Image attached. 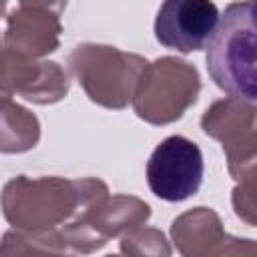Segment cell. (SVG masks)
<instances>
[{
    "label": "cell",
    "instance_id": "6da1fadb",
    "mask_svg": "<svg viewBox=\"0 0 257 257\" xmlns=\"http://www.w3.org/2000/svg\"><path fill=\"white\" fill-rule=\"evenodd\" d=\"M108 197L100 179H62L18 175L10 179L0 195L6 221L20 231L44 233L64 227Z\"/></svg>",
    "mask_w": 257,
    "mask_h": 257
},
{
    "label": "cell",
    "instance_id": "7a4b0ae2",
    "mask_svg": "<svg viewBox=\"0 0 257 257\" xmlns=\"http://www.w3.org/2000/svg\"><path fill=\"white\" fill-rule=\"evenodd\" d=\"M255 46V0L229 4L205 46L213 82L229 96L247 102L257 98Z\"/></svg>",
    "mask_w": 257,
    "mask_h": 257
},
{
    "label": "cell",
    "instance_id": "3957f363",
    "mask_svg": "<svg viewBox=\"0 0 257 257\" xmlns=\"http://www.w3.org/2000/svg\"><path fill=\"white\" fill-rule=\"evenodd\" d=\"M149 62L133 52L108 44L84 42L68 54L70 72L88 98L104 108L120 110L133 100L139 78Z\"/></svg>",
    "mask_w": 257,
    "mask_h": 257
},
{
    "label": "cell",
    "instance_id": "277c9868",
    "mask_svg": "<svg viewBox=\"0 0 257 257\" xmlns=\"http://www.w3.org/2000/svg\"><path fill=\"white\" fill-rule=\"evenodd\" d=\"M201 90L199 72L193 64L175 56L149 62L133 94L135 114L149 124H171L197 102Z\"/></svg>",
    "mask_w": 257,
    "mask_h": 257
},
{
    "label": "cell",
    "instance_id": "5b68a950",
    "mask_svg": "<svg viewBox=\"0 0 257 257\" xmlns=\"http://www.w3.org/2000/svg\"><path fill=\"white\" fill-rule=\"evenodd\" d=\"M205 173L203 153L197 143L183 135L163 139L149 157L147 183L155 197L181 203L201 189Z\"/></svg>",
    "mask_w": 257,
    "mask_h": 257
},
{
    "label": "cell",
    "instance_id": "8992f818",
    "mask_svg": "<svg viewBox=\"0 0 257 257\" xmlns=\"http://www.w3.org/2000/svg\"><path fill=\"white\" fill-rule=\"evenodd\" d=\"M201 128L223 143L229 173L235 181L255 177V102L233 96L217 100L203 114Z\"/></svg>",
    "mask_w": 257,
    "mask_h": 257
},
{
    "label": "cell",
    "instance_id": "52a82bcc",
    "mask_svg": "<svg viewBox=\"0 0 257 257\" xmlns=\"http://www.w3.org/2000/svg\"><path fill=\"white\" fill-rule=\"evenodd\" d=\"M219 22L213 0H163L155 18L157 40L177 52L203 50Z\"/></svg>",
    "mask_w": 257,
    "mask_h": 257
},
{
    "label": "cell",
    "instance_id": "ba28073f",
    "mask_svg": "<svg viewBox=\"0 0 257 257\" xmlns=\"http://www.w3.org/2000/svg\"><path fill=\"white\" fill-rule=\"evenodd\" d=\"M171 237L177 245V251L187 257L231 253L253 255L257 251L251 239H237L227 235L219 215L207 207H197L177 217L171 225Z\"/></svg>",
    "mask_w": 257,
    "mask_h": 257
},
{
    "label": "cell",
    "instance_id": "9c48e42d",
    "mask_svg": "<svg viewBox=\"0 0 257 257\" xmlns=\"http://www.w3.org/2000/svg\"><path fill=\"white\" fill-rule=\"evenodd\" d=\"M62 24L56 12L38 6H18L6 16L4 48L42 58L60 44Z\"/></svg>",
    "mask_w": 257,
    "mask_h": 257
},
{
    "label": "cell",
    "instance_id": "30bf717a",
    "mask_svg": "<svg viewBox=\"0 0 257 257\" xmlns=\"http://www.w3.org/2000/svg\"><path fill=\"white\" fill-rule=\"evenodd\" d=\"M40 139L38 118L24 106L6 100L0 104V153L14 155L36 147Z\"/></svg>",
    "mask_w": 257,
    "mask_h": 257
},
{
    "label": "cell",
    "instance_id": "8fae6325",
    "mask_svg": "<svg viewBox=\"0 0 257 257\" xmlns=\"http://www.w3.org/2000/svg\"><path fill=\"white\" fill-rule=\"evenodd\" d=\"M18 255V253H66L62 243L60 231H44V233H30V231H8L0 243V255Z\"/></svg>",
    "mask_w": 257,
    "mask_h": 257
},
{
    "label": "cell",
    "instance_id": "7c38bea8",
    "mask_svg": "<svg viewBox=\"0 0 257 257\" xmlns=\"http://www.w3.org/2000/svg\"><path fill=\"white\" fill-rule=\"evenodd\" d=\"M120 251L126 255H171V247L159 229L135 227L122 233Z\"/></svg>",
    "mask_w": 257,
    "mask_h": 257
},
{
    "label": "cell",
    "instance_id": "4fadbf2b",
    "mask_svg": "<svg viewBox=\"0 0 257 257\" xmlns=\"http://www.w3.org/2000/svg\"><path fill=\"white\" fill-rule=\"evenodd\" d=\"M241 185L233 191V209L239 219H243L249 227H255V177L239 181Z\"/></svg>",
    "mask_w": 257,
    "mask_h": 257
},
{
    "label": "cell",
    "instance_id": "5bb4252c",
    "mask_svg": "<svg viewBox=\"0 0 257 257\" xmlns=\"http://www.w3.org/2000/svg\"><path fill=\"white\" fill-rule=\"evenodd\" d=\"M22 6H38V8H48L56 14H60L66 6V0H18Z\"/></svg>",
    "mask_w": 257,
    "mask_h": 257
},
{
    "label": "cell",
    "instance_id": "9a60e30c",
    "mask_svg": "<svg viewBox=\"0 0 257 257\" xmlns=\"http://www.w3.org/2000/svg\"><path fill=\"white\" fill-rule=\"evenodd\" d=\"M10 98H12V96H10L8 92H2V90H0V104L6 102V100H10Z\"/></svg>",
    "mask_w": 257,
    "mask_h": 257
},
{
    "label": "cell",
    "instance_id": "2e32d148",
    "mask_svg": "<svg viewBox=\"0 0 257 257\" xmlns=\"http://www.w3.org/2000/svg\"><path fill=\"white\" fill-rule=\"evenodd\" d=\"M6 2H8V0H0V16L4 14V8H6Z\"/></svg>",
    "mask_w": 257,
    "mask_h": 257
},
{
    "label": "cell",
    "instance_id": "e0dca14e",
    "mask_svg": "<svg viewBox=\"0 0 257 257\" xmlns=\"http://www.w3.org/2000/svg\"><path fill=\"white\" fill-rule=\"evenodd\" d=\"M2 58H4V46L0 44V66H2ZM2 92H4V90H2ZM10 96H12V94H10Z\"/></svg>",
    "mask_w": 257,
    "mask_h": 257
}]
</instances>
